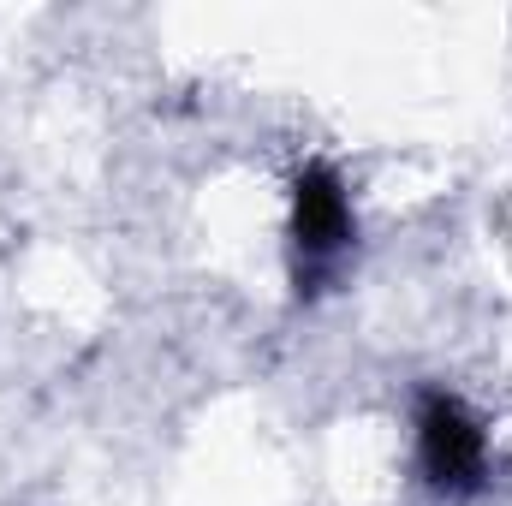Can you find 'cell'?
Segmentation results:
<instances>
[{"mask_svg":"<svg viewBox=\"0 0 512 506\" xmlns=\"http://www.w3.org/2000/svg\"><path fill=\"white\" fill-rule=\"evenodd\" d=\"M292 239L310 274H322L334 256L352 245V209H346V191L328 167H304L298 173V209H292Z\"/></svg>","mask_w":512,"mask_h":506,"instance_id":"2","label":"cell"},{"mask_svg":"<svg viewBox=\"0 0 512 506\" xmlns=\"http://www.w3.org/2000/svg\"><path fill=\"white\" fill-rule=\"evenodd\" d=\"M417 453L423 471L441 489H477L483 483V429L453 393H429L417 411Z\"/></svg>","mask_w":512,"mask_h":506,"instance_id":"1","label":"cell"}]
</instances>
